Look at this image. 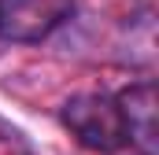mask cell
Here are the masks:
<instances>
[{"mask_svg":"<svg viewBox=\"0 0 159 155\" xmlns=\"http://www.w3.org/2000/svg\"><path fill=\"white\" fill-rule=\"evenodd\" d=\"M63 126L78 137L81 148L100 155H115L129 144V133H126V118L115 96L107 92H78L63 104Z\"/></svg>","mask_w":159,"mask_h":155,"instance_id":"1","label":"cell"},{"mask_svg":"<svg viewBox=\"0 0 159 155\" xmlns=\"http://www.w3.org/2000/svg\"><path fill=\"white\" fill-rule=\"evenodd\" d=\"M0 155H37L30 137L15 122H7V118H0Z\"/></svg>","mask_w":159,"mask_h":155,"instance_id":"4","label":"cell"},{"mask_svg":"<svg viewBox=\"0 0 159 155\" xmlns=\"http://www.w3.org/2000/svg\"><path fill=\"white\" fill-rule=\"evenodd\" d=\"M122 118H126V133H129V148L141 155H156L159 148V107H156V85L152 81H137L129 89H122L119 96Z\"/></svg>","mask_w":159,"mask_h":155,"instance_id":"3","label":"cell"},{"mask_svg":"<svg viewBox=\"0 0 159 155\" xmlns=\"http://www.w3.org/2000/svg\"><path fill=\"white\" fill-rule=\"evenodd\" d=\"M74 19V0H0V41L37 44Z\"/></svg>","mask_w":159,"mask_h":155,"instance_id":"2","label":"cell"}]
</instances>
